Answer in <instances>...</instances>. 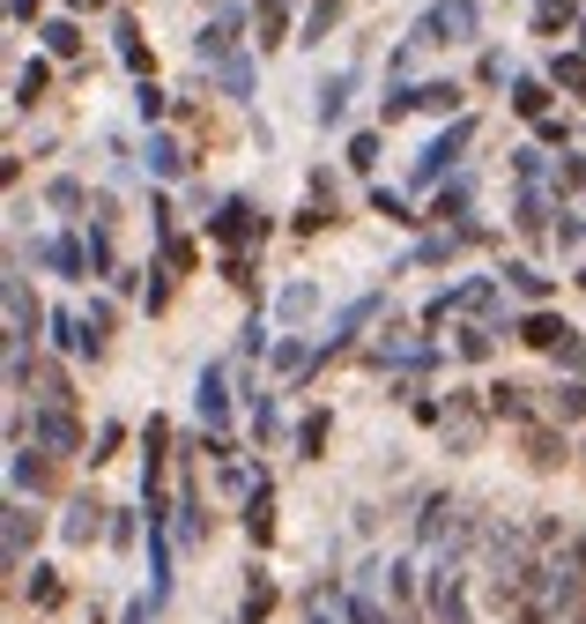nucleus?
Wrapping results in <instances>:
<instances>
[{
    "instance_id": "obj_9",
    "label": "nucleus",
    "mask_w": 586,
    "mask_h": 624,
    "mask_svg": "<svg viewBox=\"0 0 586 624\" xmlns=\"http://www.w3.org/2000/svg\"><path fill=\"white\" fill-rule=\"evenodd\" d=\"M312 283H290V290H282V320H305V313H312Z\"/></svg>"
},
{
    "instance_id": "obj_3",
    "label": "nucleus",
    "mask_w": 586,
    "mask_h": 624,
    "mask_svg": "<svg viewBox=\"0 0 586 624\" xmlns=\"http://www.w3.org/2000/svg\"><path fill=\"white\" fill-rule=\"evenodd\" d=\"M201 417H208V424H223V417H230V395H223V372H216V365L201 372Z\"/></svg>"
},
{
    "instance_id": "obj_14",
    "label": "nucleus",
    "mask_w": 586,
    "mask_h": 624,
    "mask_svg": "<svg viewBox=\"0 0 586 624\" xmlns=\"http://www.w3.org/2000/svg\"><path fill=\"white\" fill-rule=\"evenodd\" d=\"M513 104H520V112H542V104H549V90H542V82H520Z\"/></svg>"
},
{
    "instance_id": "obj_8",
    "label": "nucleus",
    "mask_w": 586,
    "mask_h": 624,
    "mask_svg": "<svg viewBox=\"0 0 586 624\" xmlns=\"http://www.w3.org/2000/svg\"><path fill=\"white\" fill-rule=\"evenodd\" d=\"M8 320H16V335H30V327H38V305L23 298V283H8Z\"/></svg>"
},
{
    "instance_id": "obj_10",
    "label": "nucleus",
    "mask_w": 586,
    "mask_h": 624,
    "mask_svg": "<svg viewBox=\"0 0 586 624\" xmlns=\"http://www.w3.org/2000/svg\"><path fill=\"white\" fill-rule=\"evenodd\" d=\"M45 260H52V268H82V246H74V238H52V246H45Z\"/></svg>"
},
{
    "instance_id": "obj_1",
    "label": "nucleus",
    "mask_w": 586,
    "mask_h": 624,
    "mask_svg": "<svg viewBox=\"0 0 586 624\" xmlns=\"http://www.w3.org/2000/svg\"><path fill=\"white\" fill-rule=\"evenodd\" d=\"M475 23H483L475 0H439V8L415 23V45H461V38H475Z\"/></svg>"
},
{
    "instance_id": "obj_5",
    "label": "nucleus",
    "mask_w": 586,
    "mask_h": 624,
    "mask_svg": "<svg viewBox=\"0 0 586 624\" xmlns=\"http://www.w3.org/2000/svg\"><path fill=\"white\" fill-rule=\"evenodd\" d=\"M527 342H535V350H564V342H572V327H557V320H527Z\"/></svg>"
},
{
    "instance_id": "obj_12",
    "label": "nucleus",
    "mask_w": 586,
    "mask_h": 624,
    "mask_svg": "<svg viewBox=\"0 0 586 624\" xmlns=\"http://www.w3.org/2000/svg\"><path fill=\"white\" fill-rule=\"evenodd\" d=\"M38 431H45L52 447H74V424H68V417H38Z\"/></svg>"
},
{
    "instance_id": "obj_6",
    "label": "nucleus",
    "mask_w": 586,
    "mask_h": 624,
    "mask_svg": "<svg viewBox=\"0 0 586 624\" xmlns=\"http://www.w3.org/2000/svg\"><path fill=\"white\" fill-rule=\"evenodd\" d=\"M349 624H393V617L371 602V587H349Z\"/></svg>"
},
{
    "instance_id": "obj_7",
    "label": "nucleus",
    "mask_w": 586,
    "mask_h": 624,
    "mask_svg": "<svg viewBox=\"0 0 586 624\" xmlns=\"http://www.w3.org/2000/svg\"><path fill=\"white\" fill-rule=\"evenodd\" d=\"M415 104H423V112H453V104H461V90H453V82H423V90H415Z\"/></svg>"
},
{
    "instance_id": "obj_4",
    "label": "nucleus",
    "mask_w": 586,
    "mask_h": 624,
    "mask_svg": "<svg viewBox=\"0 0 586 624\" xmlns=\"http://www.w3.org/2000/svg\"><path fill=\"white\" fill-rule=\"evenodd\" d=\"M342 98H349V75H327V82H319V120H327V126L342 120Z\"/></svg>"
},
{
    "instance_id": "obj_11",
    "label": "nucleus",
    "mask_w": 586,
    "mask_h": 624,
    "mask_svg": "<svg viewBox=\"0 0 586 624\" xmlns=\"http://www.w3.org/2000/svg\"><path fill=\"white\" fill-rule=\"evenodd\" d=\"M68 535H74V543H90V535H97V505H74V521H68Z\"/></svg>"
},
{
    "instance_id": "obj_2",
    "label": "nucleus",
    "mask_w": 586,
    "mask_h": 624,
    "mask_svg": "<svg viewBox=\"0 0 586 624\" xmlns=\"http://www.w3.org/2000/svg\"><path fill=\"white\" fill-rule=\"evenodd\" d=\"M467 134H475V126H453V134H439V142H431V150H423V164H415V178H439L445 172V164H453V156H461L467 150Z\"/></svg>"
},
{
    "instance_id": "obj_15",
    "label": "nucleus",
    "mask_w": 586,
    "mask_h": 624,
    "mask_svg": "<svg viewBox=\"0 0 586 624\" xmlns=\"http://www.w3.org/2000/svg\"><path fill=\"white\" fill-rule=\"evenodd\" d=\"M461 208H467V178L453 186V194H439V208H431V216H461Z\"/></svg>"
},
{
    "instance_id": "obj_16",
    "label": "nucleus",
    "mask_w": 586,
    "mask_h": 624,
    "mask_svg": "<svg viewBox=\"0 0 586 624\" xmlns=\"http://www.w3.org/2000/svg\"><path fill=\"white\" fill-rule=\"evenodd\" d=\"M312 624H335V617H327V595H312Z\"/></svg>"
},
{
    "instance_id": "obj_13",
    "label": "nucleus",
    "mask_w": 586,
    "mask_h": 624,
    "mask_svg": "<svg viewBox=\"0 0 586 624\" xmlns=\"http://www.w3.org/2000/svg\"><path fill=\"white\" fill-rule=\"evenodd\" d=\"M148 164H156V172L172 178V172H178V150H172V142H148Z\"/></svg>"
}]
</instances>
